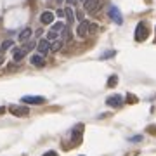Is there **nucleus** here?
I'll return each mask as SVG.
<instances>
[{"mask_svg": "<svg viewBox=\"0 0 156 156\" xmlns=\"http://www.w3.org/2000/svg\"><path fill=\"white\" fill-rule=\"evenodd\" d=\"M31 35H33L31 28H24L21 33H19V42H28V40L31 38Z\"/></svg>", "mask_w": 156, "mask_h": 156, "instance_id": "f8f14e48", "label": "nucleus"}, {"mask_svg": "<svg viewBox=\"0 0 156 156\" xmlns=\"http://www.w3.org/2000/svg\"><path fill=\"white\" fill-rule=\"evenodd\" d=\"M132 142H139V140H142V137H140V135H135V137H132Z\"/></svg>", "mask_w": 156, "mask_h": 156, "instance_id": "a878e982", "label": "nucleus"}, {"mask_svg": "<svg viewBox=\"0 0 156 156\" xmlns=\"http://www.w3.org/2000/svg\"><path fill=\"white\" fill-rule=\"evenodd\" d=\"M47 40H49V42L57 40V31H54V30H52V31H49V33H47Z\"/></svg>", "mask_w": 156, "mask_h": 156, "instance_id": "6ab92c4d", "label": "nucleus"}, {"mask_svg": "<svg viewBox=\"0 0 156 156\" xmlns=\"http://www.w3.org/2000/svg\"><path fill=\"white\" fill-rule=\"evenodd\" d=\"M21 101L24 104H44L45 97H42V95H24V97H21Z\"/></svg>", "mask_w": 156, "mask_h": 156, "instance_id": "20e7f679", "label": "nucleus"}, {"mask_svg": "<svg viewBox=\"0 0 156 156\" xmlns=\"http://www.w3.org/2000/svg\"><path fill=\"white\" fill-rule=\"evenodd\" d=\"M52 30H54V31H57V33H59V31H62V30H64V23H56V24H52Z\"/></svg>", "mask_w": 156, "mask_h": 156, "instance_id": "f3484780", "label": "nucleus"}, {"mask_svg": "<svg viewBox=\"0 0 156 156\" xmlns=\"http://www.w3.org/2000/svg\"><path fill=\"white\" fill-rule=\"evenodd\" d=\"M106 104L108 106H111V108H120L123 104V99H122V95H118V94H115V95H109L106 99Z\"/></svg>", "mask_w": 156, "mask_h": 156, "instance_id": "6e6552de", "label": "nucleus"}, {"mask_svg": "<svg viewBox=\"0 0 156 156\" xmlns=\"http://www.w3.org/2000/svg\"><path fill=\"white\" fill-rule=\"evenodd\" d=\"M108 14H109V17H111V19L116 23V24H122V23H123L122 12H120V9H118V7L111 5V7H109V11H108Z\"/></svg>", "mask_w": 156, "mask_h": 156, "instance_id": "39448f33", "label": "nucleus"}, {"mask_svg": "<svg viewBox=\"0 0 156 156\" xmlns=\"http://www.w3.org/2000/svg\"><path fill=\"white\" fill-rule=\"evenodd\" d=\"M82 2H85V0H82Z\"/></svg>", "mask_w": 156, "mask_h": 156, "instance_id": "473e14b6", "label": "nucleus"}, {"mask_svg": "<svg viewBox=\"0 0 156 156\" xmlns=\"http://www.w3.org/2000/svg\"><path fill=\"white\" fill-rule=\"evenodd\" d=\"M64 14H66V17H68V23H73L75 16H73V9L71 7H66V9H64Z\"/></svg>", "mask_w": 156, "mask_h": 156, "instance_id": "2eb2a0df", "label": "nucleus"}, {"mask_svg": "<svg viewBox=\"0 0 156 156\" xmlns=\"http://www.w3.org/2000/svg\"><path fill=\"white\" fill-rule=\"evenodd\" d=\"M76 17L80 21H83V12H76Z\"/></svg>", "mask_w": 156, "mask_h": 156, "instance_id": "bb28decb", "label": "nucleus"}, {"mask_svg": "<svg viewBox=\"0 0 156 156\" xmlns=\"http://www.w3.org/2000/svg\"><path fill=\"white\" fill-rule=\"evenodd\" d=\"M56 2H57V4H61V2H64V0H56Z\"/></svg>", "mask_w": 156, "mask_h": 156, "instance_id": "2f4dec72", "label": "nucleus"}, {"mask_svg": "<svg viewBox=\"0 0 156 156\" xmlns=\"http://www.w3.org/2000/svg\"><path fill=\"white\" fill-rule=\"evenodd\" d=\"M2 113H5V108H0V115H2Z\"/></svg>", "mask_w": 156, "mask_h": 156, "instance_id": "c756f323", "label": "nucleus"}, {"mask_svg": "<svg viewBox=\"0 0 156 156\" xmlns=\"http://www.w3.org/2000/svg\"><path fill=\"white\" fill-rule=\"evenodd\" d=\"M30 61H31V64H33V66H37V68L45 66V59H44V56H42V54H33Z\"/></svg>", "mask_w": 156, "mask_h": 156, "instance_id": "9d476101", "label": "nucleus"}, {"mask_svg": "<svg viewBox=\"0 0 156 156\" xmlns=\"http://www.w3.org/2000/svg\"><path fill=\"white\" fill-rule=\"evenodd\" d=\"M99 7H101V0H85L83 2V9H85V12H89V14L97 12Z\"/></svg>", "mask_w": 156, "mask_h": 156, "instance_id": "f03ea898", "label": "nucleus"}, {"mask_svg": "<svg viewBox=\"0 0 156 156\" xmlns=\"http://www.w3.org/2000/svg\"><path fill=\"white\" fill-rule=\"evenodd\" d=\"M149 37V28H147V23L140 21L135 28V40L137 42H144L146 38Z\"/></svg>", "mask_w": 156, "mask_h": 156, "instance_id": "f257e3e1", "label": "nucleus"}, {"mask_svg": "<svg viewBox=\"0 0 156 156\" xmlns=\"http://www.w3.org/2000/svg\"><path fill=\"white\" fill-rule=\"evenodd\" d=\"M54 12H50V11H45L42 12V16H40V23L42 24H52V21H54Z\"/></svg>", "mask_w": 156, "mask_h": 156, "instance_id": "1a4fd4ad", "label": "nucleus"}, {"mask_svg": "<svg viewBox=\"0 0 156 156\" xmlns=\"http://www.w3.org/2000/svg\"><path fill=\"white\" fill-rule=\"evenodd\" d=\"M37 50H38V54H42V56H47L49 50H50V42L47 38H42L37 44Z\"/></svg>", "mask_w": 156, "mask_h": 156, "instance_id": "0eeeda50", "label": "nucleus"}, {"mask_svg": "<svg viewBox=\"0 0 156 156\" xmlns=\"http://www.w3.org/2000/svg\"><path fill=\"white\" fill-rule=\"evenodd\" d=\"M9 111H11L14 116H28V115H30V108L12 104V106H9Z\"/></svg>", "mask_w": 156, "mask_h": 156, "instance_id": "7ed1b4c3", "label": "nucleus"}, {"mask_svg": "<svg viewBox=\"0 0 156 156\" xmlns=\"http://www.w3.org/2000/svg\"><path fill=\"white\" fill-rule=\"evenodd\" d=\"M12 44H14L12 40H5V42L2 44V47H0V49H2V52H5L7 49H11V47H12Z\"/></svg>", "mask_w": 156, "mask_h": 156, "instance_id": "a211bd4d", "label": "nucleus"}, {"mask_svg": "<svg viewBox=\"0 0 156 156\" xmlns=\"http://www.w3.org/2000/svg\"><path fill=\"white\" fill-rule=\"evenodd\" d=\"M116 83H118V76H116V75L109 76V80H108V87H109V89H113V87H115Z\"/></svg>", "mask_w": 156, "mask_h": 156, "instance_id": "dca6fc26", "label": "nucleus"}, {"mask_svg": "<svg viewBox=\"0 0 156 156\" xmlns=\"http://www.w3.org/2000/svg\"><path fill=\"white\" fill-rule=\"evenodd\" d=\"M66 4H68V5H75V4H76V0H66Z\"/></svg>", "mask_w": 156, "mask_h": 156, "instance_id": "c85d7f7f", "label": "nucleus"}, {"mask_svg": "<svg viewBox=\"0 0 156 156\" xmlns=\"http://www.w3.org/2000/svg\"><path fill=\"white\" fill-rule=\"evenodd\" d=\"M61 38H62V40H68V38H69V28H68V26H64V30L61 31Z\"/></svg>", "mask_w": 156, "mask_h": 156, "instance_id": "412c9836", "label": "nucleus"}, {"mask_svg": "<svg viewBox=\"0 0 156 156\" xmlns=\"http://www.w3.org/2000/svg\"><path fill=\"white\" fill-rule=\"evenodd\" d=\"M44 156H57V153H54V151H49V153H45Z\"/></svg>", "mask_w": 156, "mask_h": 156, "instance_id": "cd10ccee", "label": "nucleus"}, {"mask_svg": "<svg viewBox=\"0 0 156 156\" xmlns=\"http://www.w3.org/2000/svg\"><path fill=\"white\" fill-rule=\"evenodd\" d=\"M56 16H57V17H64V16H66V14H64V11H62V9H57Z\"/></svg>", "mask_w": 156, "mask_h": 156, "instance_id": "393cba45", "label": "nucleus"}, {"mask_svg": "<svg viewBox=\"0 0 156 156\" xmlns=\"http://www.w3.org/2000/svg\"><path fill=\"white\" fill-rule=\"evenodd\" d=\"M127 102H130V104H135V102H137V97H135L134 94H128V95H127Z\"/></svg>", "mask_w": 156, "mask_h": 156, "instance_id": "4be33fe9", "label": "nucleus"}, {"mask_svg": "<svg viewBox=\"0 0 156 156\" xmlns=\"http://www.w3.org/2000/svg\"><path fill=\"white\" fill-rule=\"evenodd\" d=\"M2 62H4V56H0V64H2Z\"/></svg>", "mask_w": 156, "mask_h": 156, "instance_id": "7c9ffc66", "label": "nucleus"}, {"mask_svg": "<svg viewBox=\"0 0 156 156\" xmlns=\"http://www.w3.org/2000/svg\"><path fill=\"white\" fill-rule=\"evenodd\" d=\"M97 28H99V26H97V24H94V23H90V28H89V33H95V31H97Z\"/></svg>", "mask_w": 156, "mask_h": 156, "instance_id": "b1692460", "label": "nucleus"}, {"mask_svg": "<svg viewBox=\"0 0 156 156\" xmlns=\"http://www.w3.org/2000/svg\"><path fill=\"white\" fill-rule=\"evenodd\" d=\"M62 44H64V40H54V42H50V52H57V50H61Z\"/></svg>", "mask_w": 156, "mask_h": 156, "instance_id": "4468645a", "label": "nucleus"}, {"mask_svg": "<svg viewBox=\"0 0 156 156\" xmlns=\"http://www.w3.org/2000/svg\"><path fill=\"white\" fill-rule=\"evenodd\" d=\"M115 54H116L115 50H106V52H104V54L101 56V59H109V57H113Z\"/></svg>", "mask_w": 156, "mask_h": 156, "instance_id": "aec40b11", "label": "nucleus"}, {"mask_svg": "<svg viewBox=\"0 0 156 156\" xmlns=\"http://www.w3.org/2000/svg\"><path fill=\"white\" fill-rule=\"evenodd\" d=\"M89 28H90V23L89 21H80V24H78L76 28V35L80 37V38H85L87 35H89Z\"/></svg>", "mask_w": 156, "mask_h": 156, "instance_id": "423d86ee", "label": "nucleus"}, {"mask_svg": "<svg viewBox=\"0 0 156 156\" xmlns=\"http://www.w3.org/2000/svg\"><path fill=\"white\" fill-rule=\"evenodd\" d=\"M26 56V50H24V47H16V49L12 50V57H14V61L16 62H19V61H23V57Z\"/></svg>", "mask_w": 156, "mask_h": 156, "instance_id": "9b49d317", "label": "nucleus"}, {"mask_svg": "<svg viewBox=\"0 0 156 156\" xmlns=\"http://www.w3.org/2000/svg\"><path fill=\"white\" fill-rule=\"evenodd\" d=\"M82 132H83V125H78L75 130H73V137H75V144H78L82 140Z\"/></svg>", "mask_w": 156, "mask_h": 156, "instance_id": "ddd939ff", "label": "nucleus"}, {"mask_svg": "<svg viewBox=\"0 0 156 156\" xmlns=\"http://www.w3.org/2000/svg\"><path fill=\"white\" fill-rule=\"evenodd\" d=\"M35 45H37V44H35V42H28V44L24 45V50H26V52H28V50H31V49H33Z\"/></svg>", "mask_w": 156, "mask_h": 156, "instance_id": "5701e85b", "label": "nucleus"}]
</instances>
